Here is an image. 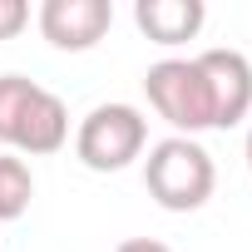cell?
Listing matches in <instances>:
<instances>
[{
  "instance_id": "obj_7",
  "label": "cell",
  "mask_w": 252,
  "mask_h": 252,
  "mask_svg": "<svg viewBox=\"0 0 252 252\" xmlns=\"http://www.w3.org/2000/svg\"><path fill=\"white\" fill-rule=\"evenodd\" d=\"M134 20H139V30L154 40V45H188L198 30H203V20H208V5L203 0H139L134 5Z\"/></svg>"
},
{
  "instance_id": "obj_9",
  "label": "cell",
  "mask_w": 252,
  "mask_h": 252,
  "mask_svg": "<svg viewBox=\"0 0 252 252\" xmlns=\"http://www.w3.org/2000/svg\"><path fill=\"white\" fill-rule=\"evenodd\" d=\"M30 25V5L25 0H0V40H15Z\"/></svg>"
},
{
  "instance_id": "obj_1",
  "label": "cell",
  "mask_w": 252,
  "mask_h": 252,
  "mask_svg": "<svg viewBox=\"0 0 252 252\" xmlns=\"http://www.w3.org/2000/svg\"><path fill=\"white\" fill-rule=\"evenodd\" d=\"M0 144L10 154H60L69 144V109L25 74H0Z\"/></svg>"
},
{
  "instance_id": "obj_6",
  "label": "cell",
  "mask_w": 252,
  "mask_h": 252,
  "mask_svg": "<svg viewBox=\"0 0 252 252\" xmlns=\"http://www.w3.org/2000/svg\"><path fill=\"white\" fill-rule=\"evenodd\" d=\"M40 35L55 45V50H94L109 25H114V5L109 0H45L40 5Z\"/></svg>"
},
{
  "instance_id": "obj_2",
  "label": "cell",
  "mask_w": 252,
  "mask_h": 252,
  "mask_svg": "<svg viewBox=\"0 0 252 252\" xmlns=\"http://www.w3.org/2000/svg\"><path fill=\"white\" fill-rule=\"evenodd\" d=\"M144 188L163 213H198L218 188V163L198 139L168 134L144 158Z\"/></svg>"
},
{
  "instance_id": "obj_11",
  "label": "cell",
  "mask_w": 252,
  "mask_h": 252,
  "mask_svg": "<svg viewBox=\"0 0 252 252\" xmlns=\"http://www.w3.org/2000/svg\"><path fill=\"white\" fill-rule=\"evenodd\" d=\"M247 168H252V129H247Z\"/></svg>"
},
{
  "instance_id": "obj_3",
  "label": "cell",
  "mask_w": 252,
  "mask_h": 252,
  "mask_svg": "<svg viewBox=\"0 0 252 252\" xmlns=\"http://www.w3.org/2000/svg\"><path fill=\"white\" fill-rule=\"evenodd\" d=\"M149 144V119L134 104H94L79 129H74V154L94 173H119L129 168Z\"/></svg>"
},
{
  "instance_id": "obj_10",
  "label": "cell",
  "mask_w": 252,
  "mask_h": 252,
  "mask_svg": "<svg viewBox=\"0 0 252 252\" xmlns=\"http://www.w3.org/2000/svg\"><path fill=\"white\" fill-rule=\"evenodd\" d=\"M114 252H173V247L158 242V237H129V242H119Z\"/></svg>"
},
{
  "instance_id": "obj_5",
  "label": "cell",
  "mask_w": 252,
  "mask_h": 252,
  "mask_svg": "<svg viewBox=\"0 0 252 252\" xmlns=\"http://www.w3.org/2000/svg\"><path fill=\"white\" fill-rule=\"evenodd\" d=\"M213 89V129H237L252 114V64L242 50H203L193 55Z\"/></svg>"
},
{
  "instance_id": "obj_4",
  "label": "cell",
  "mask_w": 252,
  "mask_h": 252,
  "mask_svg": "<svg viewBox=\"0 0 252 252\" xmlns=\"http://www.w3.org/2000/svg\"><path fill=\"white\" fill-rule=\"evenodd\" d=\"M144 94L158 109V119H168L183 139L213 129V89H208L198 60H158V64H149Z\"/></svg>"
},
{
  "instance_id": "obj_8",
  "label": "cell",
  "mask_w": 252,
  "mask_h": 252,
  "mask_svg": "<svg viewBox=\"0 0 252 252\" xmlns=\"http://www.w3.org/2000/svg\"><path fill=\"white\" fill-rule=\"evenodd\" d=\"M35 198V173L20 154H0V222H15L30 213Z\"/></svg>"
}]
</instances>
